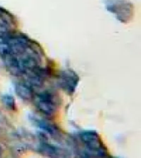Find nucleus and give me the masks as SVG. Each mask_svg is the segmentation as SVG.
<instances>
[{
	"mask_svg": "<svg viewBox=\"0 0 141 158\" xmlns=\"http://www.w3.org/2000/svg\"><path fill=\"white\" fill-rule=\"evenodd\" d=\"M0 58L10 73L24 77L41 67L39 46L22 33L0 30Z\"/></svg>",
	"mask_w": 141,
	"mask_h": 158,
	"instance_id": "nucleus-1",
	"label": "nucleus"
},
{
	"mask_svg": "<svg viewBox=\"0 0 141 158\" xmlns=\"http://www.w3.org/2000/svg\"><path fill=\"white\" fill-rule=\"evenodd\" d=\"M30 120L32 121L34 126L39 128V130L41 133H44L49 136H56L59 133L56 127H54L53 124L49 123L44 118H40L36 115H32L30 117Z\"/></svg>",
	"mask_w": 141,
	"mask_h": 158,
	"instance_id": "nucleus-5",
	"label": "nucleus"
},
{
	"mask_svg": "<svg viewBox=\"0 0 141 158\" xmlns=\"http://www.w3.org/2000/svg\"><path fill=\"white\" fill-rule=\"evenodd\" d=\"M79 77L71 69L60 72L58 77V85L67 94H74L79 84Z\"/></svg>",
	"mask_w": 141,
	"mask_h": 158,
	"instance_id": "nucleus-4",
	"label": "nucleus"
},
{
	"mask_svg": "<svg viewBox=\"0 0 141 158\" xmlns=\"http://www.w3.org/2000/svg\"><path fill=\"white\" fill-rule=\"evenodd\" d=\"M32 100L37 110L46 117L54 116L59 106V96L50 90H45L34 94Z\"/></svg>",
	"mask_w": 141,
	"mask_h": 158,
	"instance_id": "nucleus-2",
	"label": "nucleus"
},
{
	"mask_svg": "<svg viewBox=\"0 0 141 158\" xmlns=\"http://www.w3.org/2000/svg\"><path fill=\"white\" fill-rule=\"evenodd\" d=\"M79 137L87 151L93 156H107V150L104 146L100 136L96 131H82L79 133Z\"/></svg>",
	"mask_w": 141,
	"mask_h": 158,
	"instance_id": "nucleus-3",
	"label": "nucleus"
},
{
	"mask_svg": "<svg viewBox=\"0 0 141 158\" xmlns=\"http://www.w3.org/2000/svg\"><path fill=\"white\" fill-rule=\"evenodd\" d=\"M2 101L7 109H9V110H14L15 109V101L12 96L4 95L2 97Z\"/></svg>",
	"mask_w": 141,
	"mask_h": 158,
	"instance_id": "nucleus-7",
	"label": "nucleus"
},
{
	"mask_svg": "<svg viewBox=\"0 0 141 158\" xmlns=\"http://www.w3.org/2000/svg\"><path fill=\"white\" fill-rule=\"evenodd\" d=\"M15 91L17 96L24 101H31L34 96V89L25 82L24 81H17L15 84Z\"/></svg>",
	"mask_w": 141,
	"mask_h": 158,
	"instance_id": "nucleus-6",
	"label": "nucleus"
}]
</instances>
